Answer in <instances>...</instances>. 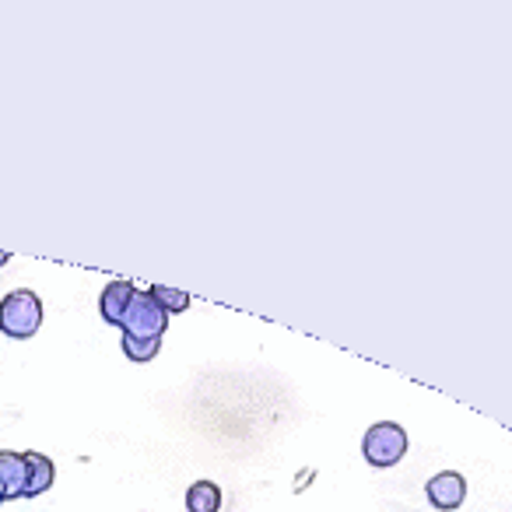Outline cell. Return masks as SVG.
Instances as JSON below:
<instances>
[{
	"label": "cell",
	"instance_id": "cell-8",
	"mask_svg": "<svg viewBox=\"0 0 512 512\" xmlns=\"http://www.w3.org/2000/svg\"><path fill=\"white\" fill-rule=\"evenodd\" d=\"M186 509L190 512H218L221 509V488L214 481H193L186 488Z\"/></svg>",
	"mask_w": 512,
	"mask_h": 512
},
{
	"label": "cell",
	"instance_id": "cell-7",
	"mask_svg": "<svg viewBox=\"0 0 512 512\" xmlns=\"http://www.w3.org/2000/svg\"><path fill=\"white\" fill-rule=\"evenodd\" d=\"M29 460V484H25V498H39L43 491L53 488V477H57V467L46 453H25Z\"/></svg>",
	"mask_w": 512,
	"mask_h": 512
},
{
	"label": "cell",
	"instance_id": "cell-6",
	"mask_svg": "<svg viewBox=\"0 0 512 512\" xmlns=\"http://www.w3.org/2000/svg\"><path fill=\"white\" fill-rule=\"evenodd\" d=\"M134 292H137L134 281H109V285L102 288V295H99L102 320L113 323V327H120L123 316H127V309H130V299H134Z\"/></svg>",
	"mask_w": 512,
	"mask_h": 512
},
{
	"label": "cell",
	"instance_id": "cell-11",
	"mask_svg": "<svg viewBox=\"0 0 512 512\" xmlns=\"http://www.w3.org/2000/svg\"><path fill=\"white\" fill-rule=\"evenodd\" d=\"M8 260H11V253H0V267L8 264Z\"/></svg>",
	"mask_w": 512,
	"mask_h": 512
},
{
	"label": "cell",
	"instance_id": "cell-9",
	"mask_svg": "<svg viewBox=\"0 0 512 512\" xmlns=\"http://www.w3.org/2000/svg\"><path fill=\"white\" fill-rule=\"evenodd\" d=\"M148 292H151V299H155L158 306H162L169 316H172V313H186V309H190V295H186V292H179V288L151 285Z\"/></svg>",
	"mask_w": 512,
	"mask_h": 512
},
{
	"label": "cell",
	"instance_id": "cell-12",
	"mask_svg": "<svg viewBox=\"0 0 512 512\" xmlns=\"http://www.w3.org/2000/svg\"><path fill=\"white\" fill-rule=\"evenodd\" d=\"M0 505H4V491H0Z\"/></svg>",
	"mask_w": 512,
	"mask_h": 512
},
{
	"label": "cell",
	"instance_id": "cell-4",
	"mask_svg": "<svg viewBox=\"0 0 512 512\" xmlns=\"http://www.w3.org/2000/svg\"><path fill=\"white\" fill-rule=\"evenodd\" d=\"M425 495H428V502H432V509L453 512V509H460L463 498H467V477H463L460 470H439V474L425 484Z\"/></svg>",
	"mask_w": 512,
	"mask_h": 512
},
{
	"label": "cell",
	"instance_id": "cell-1",
	"mask_svg": "<svg viewBox=\"0 0 512 512\" xmlns=\"http://www.w3.org/2000/svg\"><path fill=\"white\" fill-rule=\"evenodd\" d=\"M43 327V299L29 288H15L0 299V334L11 341H29Z\"/></svg>",
	"mask_w": 512,
	"mask_h": 512
},
{
	"label": "cell",
	"instance_id": "cell-10",
	"mask_svg": "<svg viewBox=\"0 0 512 512\" xmlns=\"http://www.w3.org/2000/svg\"><path fill=\"white\" fill-rule=\"evenodd\" d=\"M123 355L130 358V362H137V365H144V362H151V358L162 351V341H134V337H123Z\"/></svg>",
	"mask_w": 512,
	"mask_h": 512
},
{
	"label": "cell",
	"instance_id": "cell-2",
	"mask_svg": "<svg viewBox=\"0 0 512 512\" xmlns=\"http://www.w3.org/2000/svg\"><path fill=\"white\" fill-rule=\"evenodd\" d=\"M407 449H411V439H407L404 425H397V421H376L362 439L365 463L376 470L397 467L407 456Z\"/></svg>",
	"mask_w": 512,
	"mask_h": 512
},
{
	"label": "cell",
	"instance_id": "cell-5",
	"mask_svg": "<svg viewBox=\"0 0 512 512\" xmlns=\"http://www.w3.org/2000/svg\"><path fill=\"white\" fill-rule=\"evenodd\" d=\"M25 484H29V460L18 449H0V491L4 502L8 498H25Z\"/></svg>",
	"mask_w": 512,
	"mask_h": 512
},
{
	"label": "cell",
	"instance_id": "cell-3",
	"mask_svg": "<svg viewBox=\"0 0 512 512\" xmlns=\"http://www.w3.org/2000/svg\"><path fill=\"white\" fill-rule=\"evenodd\" d=\"M120 330L123 337H134V341H162L165 330H169V313L151 299L148 288H137Z\"/></svg>",
	"mask_w": 512,
	"mask_h": 512
}]
</instances>
